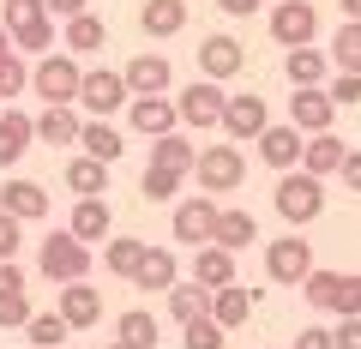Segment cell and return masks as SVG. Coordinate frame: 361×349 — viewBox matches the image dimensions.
<instances>
[{
    "instance_id": "15",
    "label": "cell",
    "mask_w": 361,
    "mask_h": 349,
    "mask_svg": "<svg viewBox=\"0 0 361 349\" xmlns=\"http://www.w3.org/2000/svg\"><path fill=\"white\" fill-rule=\"evenodd\" d=\"M121 78H127L133 97H169V85H175V66H169V54H133L127 66H121Z\"/></svg>"
},
{
    "instance_id": "45",
    "label": "cell",
    "mask_w": 361,
    "mask_h": 349,
    "mask_svg": "<svg viewBox=\"0 0 361 349\" xmlns=\"http://www.w3.org/2000/svg\"><path fill=\"white\" fill-rule=\"evenodd\" d=\"M331 349H361V313H343L331 325Z\"/></svg>"
},
{
    "instance_id": "3",
    "label": "cell",
    "mask_w": 361,
    "mask_h": 349,
    "mask_svg": "<svg viewBox=\"0 0 361 349\" xmlns=\"http://www.w3.org/2000/svg\"><path fill=\"white\" fill-rule=\"evenodd\" d=\"M37 271L49 277L54 289H61V283H78V277H90V247L78 241L73 229H54L49 241L37 247Z\"/></svg>"
},
{
    "instance_id": "37",
    "label": "cell",
    "mask_w": 361,
    "mask_h": 349,
    "mask_svg": "<svg viewBox=\"0 0 361 349\" xmlns=\"http://www.w3.org/2000/svg\"><path fill=\"white\" fill-rule=\"evenodd\" d=\"M331 66H337V73H361V18H343V25H337Z\"/></svg>"
},
{
    "instance_id": "11",
    "label": "cell",
    "mask_w": 361,
    "mask_h": 349,
    "mask_svg": "<svg viewBox=\"0 0 361 349\" xmlns=\"http://www.w3.org/2000/svg\"><path fill=\"white\" fill-rule=\"evenodd\" d=\"M265 127H271V103H265V97L247 91V97H229V103H223V127L217 133L229 145H253Z\"/></svg>"
},
{
    "instance_id": "34",
    "label": "cell",
    "mask_w": 361,
    "mask_h": 349,
    "mask_svg": "<svg viewBox=\"0 0 361 349\" xmlns=\"http://www.w3.org/2000/svg\"><path fill=\"white\" fill-rule=\"evenodd\" d=\"M199 163V145L180 139V133H163V139H151V169H175V175H193Z\"/></svg>"
},
{
    "instance_id": "39",
    "label": "cell",
    "mask_w": 361,
    "mask_h": 349,
    "mask_svg": "<svg viewBox=\"0 0 361 349\" xmlns=\"http://www.w3.org/2000/svg\"><path fill=\"white\" fill-rule=\"evenodd\" d=\"M25 337H30V343H37V349H61L66 337H73V325H66L61 313H30V325H25Z\"/></svg>"
},
{
    "instance_id": "28",
    "label": "cell",
    "mask_w": 361,
    "mask_h": 349,
    "mask_svg": "<svg viewBox=\"0 0 361 349\" xmlns=\"http://www.w3.org/2000/svg\"><path fill=\"white\" fill-rule=\"evenodd\" d=\"M193 283H205V289L235 283V253H229V247H217V241L193 247Z\"/></svg>"
},
{
    "instance_id": "53",
    "label": "cell",
    "mask_w": 361,
    "mask_h": 349,
    "mask_svg": "<svg viewBox=\"0 0 361 349\" xmlns=\"http://www.w3.org/2000/svg\"><path fill=\"white\" fill-rule=\"evenodd\" d=\"M103 349H127V343H121V337H115V343H103Z\"/></svg>"
},
{
    "instance_id": "26",
    "label": "cell",
    "mask_w": 361,
    "mask_h": 349,
    "mask_svg": "<svg viewBox=\"0 0 361 349\" xmlns=\"http://www.w3.org/2000/svg\"><path fill=\"white\" fill-rule=\"evenodd\" d=\"M78 151L115 169L121 157H127V139H121V127H109V121H90V115H85V127H78Z\"/></svg>"
},
{
    "instance_id": "47",
    "label": "cell",
    "mask_w": 361,
    "mask_h": 349,
    "mask_svg": "<svg viewBox=\"0 0 361 349\" xmlns=\"http://www.w3.org/2000/svg\"><path fill=\"white\" fill-rule=\"evenodd\" d=\"M289 349H331V325H301Z\"/></svg>"
},
{
    "instance_id": "10",
    "label": "cell",
    "mask_w": 361,
    "mask_h": 349,
    "mask_svg": "<svg viewBox=\"0 0 361 349\" xmlns=\"http://www.w3.org/2000/svg\"><path fill=\"white\" fill-rule=\"evenodd\" d=\"M217 199L211 193H193V199H180L175 205V217H169V235H175L180 247H205L211 241V229H217Z\"/></svg>"
},
{
    "instance_id": "22",
    "label": "cell",
    "mask_w": 361,
    "mask_h": 349,
    "mask_svg": "<svg viewBox=\"0 0 361 349\" xmlns=\"http://www.w3.org/2000/svg\"><path fill=\"white\" fill-rule=\"evenodd\" d=\"M175 283H180V259L169 253V247H145L139 271H133V289H157V295H169Z\"/></svg>"
},
{
    "instance_id": "12",
    "label": "cell",
    "mask_w": 361,
    "mask_h": 349,
    "mask_svg": "<svg viewBox=\"0 0 361 349\" xmlns=\"http://www.w3.org/2000/svg\"><path fill=\"white\" fill-rule=\"evenodd\" d=\"M54 313H61L73 331H90V325H103V289H90V277L61 283L54 289Z\"/></svg>"
},
{
    "instance_id": "18",
    "label": "cell",
    "mask_w": 361,
    "mask_h": 349,
    "mask_svg": "<svg viewBox=\"0 0 361 349\" xmlns=\"http://www.w3.org/2000/svg\"><path fill=\"white\" fill-rule=\"evenodd\" d=\"M0 211H6V217H18V223H42V217H49V187L13 175V181L0 187Z\"/></svg>"
},
{
    "instance_id": "29",
    "label": "cell",
    "mask_w": 361,
    "mask_h": 349,
    "mask_svg": "<svg viewBox=\"0 0 361 349\" xmlns=\"http://www.w3.org/2000/svg\"><path fill=\"white\" fill-rule=\"evenodd\" d=\"M139 30L145 37H180V30H187V0H145Z\"/></svg>"
},
{
    "instance_id": "36",
    "label": "cell",
    "mask_w": 361,
    "mask_h": 349,
    "mask_svg": "<svg viewBox=\"0 0 361 349\" xmlns=\"http://www.w3.org/2000/svg\"><path fill=\"white\" fill-rule=\"evenodd\" d=\"M205 313H211V289L205 283H175L169 289V319L193 325V319H205Z\"/></svg>"
},
{
    "instance_id": "49",
    "label": "cell",
    "mask_w": 361,
    "mask_h": 349,
    "mask_svg": "<svg viewBox=\"0 0 361 349\" xmlns=\"http://www.w3.org/2000/svg\"><path fill=\"white\" fill-rule=\"evenodd\" d=\"M337 175H343V187H349V193H361V151H349Z\"/></svg>"
},
{
    "instance_id": "51",
    "label": "cell",
    "mask_w": 361,
    "mask_h": 349,
    "mask_svg": "<svg viewBox=\"0 0 361 349\" xmlns=\"http://www.w3.org/2000/svg\"><path fill=\"white\" fill-rule=\"evenodd\" d=\"M343 6V18H361V0H337Z\"/></svg>"
},
{
    "instance_id": "52",
    "label": "cell",
    "mask_w": 361,
    "mask_h": 349,
    "mask_svg": "<svg viewBox=\"0 0 361 349\" xmlns=\"http://www.w3.org/2000/svg\"><path fill=\"white\" fill-rule=\"evenodd\" d=\"M0 54H13V30L6 25H0Z\"/></svg>"
},
{
    "instance_id": "42",
    "label": "cell",
    "mask_w": 361,
    "mask_h": 349,
    "mask_svg": "<svg viewBox=\"0 0 361 349\" xmlns=\"http://www.w3.org/2000/svg\"><path fill=\"white\" fill-rule=\"evenodd\" d=\"M18 91H30V61H25V54H0V97H6V103H13V97Z\"/></svg>"
},
{
    "instance_id": "44",
    "label": "cell",
    "mask_w": 361,
    "mask_h": 349,
    "mask_svg": "<svg viewBox=\"0 0 361 349\" xmlns=\"http://www.w3.org/2000/svg\"><path fill=\"white\" fill-rule=\"evenodd\" d=\"M325 97H331L337 109L361 103V73H337V78H325Z\"/></svg>"
},
{
    "instance_id": "14",
    "label": "cell",
    "mask_w": 361,
    "mask_h": 349,
    "mask_svg": "<svg viewBox=\"0 0 361 349\" xmlns=\"http://www.w3.org/2000/svg\"><path fill=\"white\" fill-rule=\"evenodd\" d=\"M253 145H259V163L283 175V169H301V145H307V133L289 127V121H271V127L259 133Z\"/></svg>"
},
{
    "instance_id": "1",
    "label": "cell",
    "mask_w": 361,
    "mask_h": 349,
    "mask_svg": "<svg viewBox=\"0 0 361 349\" xmlns=\"http://www.w3.org/2000/svg\"><path fill=\"white\" fill-rule=\"evenodd\" d=\"M271 205H277V217H283L289 229H307V223L325 217V181L307 175V169H283L277 187H271Z\"/></svg>"
},
{
    "instance_id": "8",
    "label": "cell",
    "mask_w": 361,
    "mask_h": 349,
    "mask_svg": "<svg viewBox=\"0 0 361 349\" xmlns=\"http://www.w3.org/2000/svg\"><path fill=\"white\" fill-rule=\"evenodd\" d=\"M313 271V241H301L295 229L283 235V241H271L265 247V277L271 283H283V289H301Z\"/></svg>"
},
{
    "instance_id": "23",
    "label": "cell",
    "mask_w": 361,
    "mask_h": 349,
    "mask_svg": "<svg viewBox=\"0 0 361 349\" xmlns=\"http://www.w3.org/2000/svg\"><path fill=\"white\" fill-rule=\"evenodd\" d=\"M211 241L229 247V253H241V247L259 241V217H253L247 205H223V211H217V229H211Z\"/></svg>"
},
{
    "instance_id": "20",
    "label": "cell",
    "mask_w": 361,
    "mask_h": 349,
    "mask_svg": "<svg viewBox=\"0 0 361 349\" xmlns=\"http://www.w3.org/2000/svg\"><path fill=\"white\" fill-rule=\"evenodd\" d=\"M253 307H259V295L247 283H223V289H211V319L223 325V331H241L247 319H253Z\"/></svg>"
},
{
    "instance_id": "2",
    "label": "cell",
    "mask_w": 361,
    "mask_h": 349,
    "mask_svg": "<svg viewBox=\"0 0 361 349\" xmlns=\"http://www.w3.org/2000/svg\"><path fill=\"white\" fill-rule=\"evenodd\" d=\"M78 85H85L78 54H66V49L37 54V66H30V91H37L42 103H78Z\"/></svg>"
},
{
    "instance_id": "41",
    "label": "cell",
    "mask_w": 361,
    "mask_h": 349,
    "mask_svg": "<svg viewBox=\"0 0 361 349\" xmlns=\"http://www.w3.org/2000/svg\"><path fill=\"white\" fill-rule=\"evenodd\" d=\"M13 49H18V54H49V49H61V42H54V18H37V25L13 30Z\"/></svg>"
},
{
    "instance_id": "24",
    "label": "cell",
    "mask_w": 361,
    "mask_h": 349,
    "mask_svg": "<svg viewBox=\"0 0 361 349\" xmlns=\"http://www.w3.org/2000/svg\"><path fill=\"white\" fill-rule=\"evenodd\" d=\"M66 229H73L85 247L109 241V235H115V211H109V199H78V205H73V223H66Z\"/></svg>"
},
{
    "instance_id": "50",
    "label": "cell",
    "mask_w": 361,
    "mask_h": 349,
    "mask_svg": "<svg viewBox=\"0 0 361 349\" xmlns=\"http://www.w3.org/2000/svg\"><path fill=\"white\" fill-rule=\"evenodd\" d=\"M217 6H223V13H229V18H253L259 6H265V0H217Z\"/></svg>"
},
{
    "instance_id": "21",
    "label": "cell",
    "mask_w": 361,
    "mask_h": 349,
    "mask_svg": "<svg viewBox=\"0 0 361 349\" xmlns=\"http://www.w3.org/2000/svg\"><path fill=\"white\" fill-rule=\"evenodd\" d=\"M30 145H37V115H25V109H0V169H13Z\"/></svg>"
},
{
    "instance_id": "33",
    "label": "cell",
    "mask_w": 361,
    "mask_h": 349,
    "mask_svg": "<svg viewBox=\"0 0 361 349\" xmlns=\"http://www.w3.org/2000/svg\"><path fill=\"white\" fill-rule=\"evenodd\" d=\"M145 247H151V241H139V235H109V241H103V271H109V277H127V283H133V271H139Z\"/></svg>"
},
{
    "instance_id": "48",
    "label": "cell",
    "mask_w": 361,
    "mask_h": 349,
    "mask_svg": "<svg viewBox=\"0 0 361 349\" xmlns=\"http://www.w3.org/2000/svg\"><path fill=\"white\" fill-rule=\"evenodd\" d=\"M78 13H90V0H49V18H78Z\"/></svg>"
},
{
    "instance_id": "55",
    "label": "cell",
    "mask_w": 361,
    "mask_h": 349,
    "mask_svg": "<svg viewBox=\"0 0 361 349\" xmlns=\"http://www.w3.org/2000/svg\"><path fill=\"white\" fill-rule=\"evenodd\" d=\"M30 349H37V343H30Z\"/></svg>"
},
{
    "instance_id": "30",
    "label": "cell",
    "mask_w": 361,
    "mask_h": 349,
    "mask_svg": "<svg viewBox=\"0 0 361 349\" xmlns=\"http://www.w3.org/2000/svg\"><path fill=\"white\" fill-rule=\"evenodd\" d=\"M61 49L66 54H97V49H109V25L97 13H78V18H66V30H61Z\"/></svg>"
},
{
    "instance_id": "35",
    "label": "cell",
    "mask_w": 361,
    "mask_h": 349,
    "mask_svg": "<svg viewBox=\"0 0 361 349\" xmlns=\"http://www.w3.org/2000/svg\"><path fill=\"white\" fill-rule=\"evenodd\" d=\"M115 337H121L127 349H157L163 325H157V313H151V307H127V313L115 319Z\"/></svg>"
},
{
    "instance_id": "7",
    "label": "cell",
    "mask_w": 361,
    "mask_h": 349,
    "mask_svg": "<svg viewBox=\"0 0 361 349\" xmlns=\"http://www.w3.org/2000/svg\"><path fill=\"white\" fill-rule=\"evenodd\" d=\"M223 103H229V91H223L217 78H193V85L175 97V115H180V127H193V133H217L223 127Z\"/></svg>"
},
{
    "instance_id": "25",
    "label": "cell",
    "mask_w": 361,
    "mask_h": 349,
    "mask_svg": "<svg viewBox=\"0 0 361 349\" xmlns=\"http://www.w3.org/2000/svg\"><path fill=\"white\" fill-rule=\"evenodd\" d=\"M78 127H85L78 103H42V115H37V139L42 145H78Z\"/></svg>"
},
{
    "instance_id": "6",
    "label": "cell",
    "mask_w": 361,
    "mask_h": 349,
    "mask_svg": "<svg viewBox=\"0 0 361 349\" xmlns=\"http://www.w3.org/2000/svg\"><path fill=\"white\" fill-rule=\"evenodd\" d=\"M193 175H199V193H235V187L247 181V157H241V145H205L199 151V163H193Z\"/></svg>"
},
{
    "instance_id": "4",
    "label": "cell",
    "mask_w": 361,
    "mask_h": 349,
    "mask_svg": "<svg viewBox=\"0 0 361 349\" xmlns=\"http://www.w3.org/2000/svg\"><path fill=\"white\" fill-rule=\"evenodd\" d=\"M301 295L319 313H337V319H343V313H361V277L355 271H319V265H313L307 283H301Z\"/></svg>"
},
{
    "instance_id": "19",
    "label": "cell",
    "mask_w": 361,
    "mask_h": 349,
    "mask_svg": "<svg viewBox=\"0 0 361 349\" xmlns=\"http://www.w3.org/2000/svg\"><path fill=\"white\" fill-rule=\"evenodd\" d=\"M331 121H337V103L325 97V85H307V91L289 97V127H301V133H331Z\"/></svg>"
},
{
    "instance_id": "16",
    "label": "cell",
    "mask_w": 361,
    "mask_h": 349,
    "mask_svg": "<svg viewBox=\"0 0 361 349\" xmlns=\"http://www.w3.org/2000/svg\"><path fill=\"white\" fill-rule=\"evenodd\" d=\"M127 127L139 133V139H163V133H175L180 127L175 97H133V103H127Z\"/></svg>"
},
{
    "instance_id": "5",
    "label": "cell",
    "mask_w": 361,
    "mask_h": 349,
    "mask_svg": "<svg viewBox=\"0 0 361 349\" xmlns=\"http://www.w3.org/2000/svg\"><path fill=\"white\" fill-rule=\"evenodd\" d=\"M127 103H133V91H127V78H121L115 66H85V85H78V109H85L90 121L121 115Z\"/></svg>"
},
{
    "instance_id": "40",
    "label": "cell",
    "mask_w": 361,
    "mask_h": 349,
    "mask_svg": "<svg viewBox=\"0 0 361 349\" xmlns=\"http://www.w3.org/2000/svg\"><path fill=\"white\" fill-rule=\"evenodd\" d=\"M223 343H229V331H223L211 313L193 319V325H180V349H223Z\"/></svg>"
},
{
    "instance_id": "17",
    "label": "cell",
    "mask_w": 361,
    "mask_h": 349,
    "mask_svg": "<svg viewBox=\"0 0 361 349\" xmlns=\"http://www.w3.org/2000/svg\"><path fill=\"white\" fill-rule=\"evenodd\" d=\"M241 66H247V49L229 37V30H217V37L199 42V78H217L223 85V78H235Z\"/></svg>"
},
{
    "instance_id": "27",
    "label": "cell",
    "mask_w": 361,
    "mask_h": 349,
    "mask_svg": "<svg viewBox=\"0 0 361 349\" xmlns=\"http://www.w3.org/2000/svg\"><path fill=\"white\" fill-rule=\"evenodd\" d=\"M343 157H349V145L337 139V133H307V145H301V169L319 175V181L343 169Z\"/></svg>"
},
{
    "instance_id": "31",
    "label": "cell",
    "mask_w": 361,
    "mask_h": 349,
    "mask_svg": "<svg viewBox=\"0 0 361 349\" xmlns=\"http://www.w3.org/2000/svg\"><path fill=\"white\" fill-rule=\"evenodd\" d=\"M325 73H331V54H319L307 42V49H289L283 54V78L295 85V91H307V85H325Z\"/></svg>"
},
{
    "instance_id": "38",
    "label": "cell",
    "mask_w": 361,
    "mask_h": 349,
    "mask_svg": "<svg viewBox=\"0 0 361 349\" xmlns=\"http://www.w3.org/2000/svg\"><path fill=\"white\" fill-rule=\"evenodd\" d=\"M180 181H187V175H175V169H151V163H145L139 193H145V205H169V199L180 193Z\"/></svg>"
},
{
    "instance_id": "9",
    "label": "cell",
    "mask_w": 361,
    "mask_h": 349,
    "mask_svg": "<svg viewBox=\"0 0 361 349\" xmlns=\"http://www.w3.org/2000/svg\"><path fill=\"white\" fill-rule=\"evenodd\" d=\"M313 37H319L313 0H271V42L277 49H307Z\"/></svg>"
},
{
    "instance_id": "46",
    "label": "cell",
    "mask_w": 361,
    "mask_h": 349,
    "mask_svg": "<svg viewBox=\"0 0 361 349\" xmlns=\"http://www.w3.org/2000/svg\"><path fill=\"white\" fill-rule=\"evenodd\" d=\"M18 247H25V223L0 211V259H18Z\"/></svg>"
},
{
    "instance_id": "13",
    "label": "cell",
    "mask_w": 361,
    "mask_h": 349,
    "mask_svg": "<svg viewBox=\"0 0 361 349\" xmlns=\"http://www.w3.org/2000/svg\"><path fill=\"white\" fill-rule=\"evenodd\" d=\"M30 283L18 271V259H0V331H25L30 325Z\"/></svg>"
},
{
    "instance_id": "43",
    "label": "cell",
    "mask_w": 361,
    "mask_h": 349,
    "mask_svg": "<svg viewBox=\"0 0 361 349\" xmlns=\"http://www.w3.org/2000/svg\"><path fill=\"white\" fill-rule=\"evenodd\" d=\"M37 18H49V0H6V30H25Z\"/></svg>"
},
{
    "instance_id": "32",
    "label": "cell",
    "mask_w": 361,
    "mask_h": 349,
    "mask_svg": "<svg viewBox=\"0 0 361 349\" xmlns=\"http://www.w3.org/2000/svg\"><path fill=\"white\" fill-rule=\"evenodd\" d=\"M66 193H78V199H103V193H109V163H97V157L78 151L73 163H66Z\"/></svg>"
},
{
    "instance_id": "54",
    "label": "cell",
    "mask_w": 361,
    "mask_h": 349,
    "mask_svg": "<svg viewBox=\"0 0 361 349\" xmlns=\"http://www.w3.org/2000/svg\"><path fill=\"white\" fill-rule=\"evenodd\" d=\"M0 109H6V97H0Z\"/></svg>"
}]
</instances>
